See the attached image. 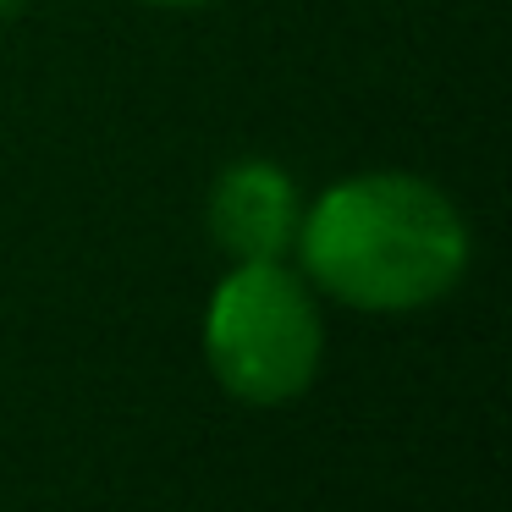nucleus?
<instances>
[{
  "instance_id": "39448f33",
  "label": "nucleus",
  "mask_w": 512,
  "mask_h": 512,
  "mask_svg": "<svg viewBox=\"0 0 512 512\" xmlns=\"http://www.w3.org/2000/svg\"><path fill=\"white\" fill-rule=\"evenodd\" d=\"M23 6H28V0H0V23H12V17L23 12Z\"/></svg>"
},
{
  "instance_id": "f257e3e1",
  "label": "nucleus",
  "mask_w": 512,
  "mask_h": 512,
  "mask_svg": "<svg viewBox=\"0 0 512 512\" xmlns=\"http://www.w3.org/2000/svg\"><path fill=\"white\" fill-rule=\"evenodd\" d=\"M298 270L314 292L364 314H408L441 303L474 259L463 210L413 171H358L303 210Z\"/></svg>"
},
{
  "instance_id": "7ed1b4c3",
  "label": "nucleus",
  "mask_w": 512,
  "mask_h": 512,
  "mask_svg": "<svg viewBox=\"0 0 512 512\" xmlns=\"http://www.w3.org/2000/svg\"><path fill=\"white\" fill-rule=\"evenodd\" d=\"M303 199L276 160H232L210 188V232L232 265L287 259L298 243Z\"/></svg>"
},
{
  "instance_id": "f03ea898",
  "label": "nucleus",
  "mask_w": 512,
  "mask_h": 512,
  "mask_svg": "<svg viewBox=\"0 0 512 512\" xmlns=\"http://www.w3.org/2000/svg\"><path fill=\"white\" fill-rule=\"evenodd\" d=\"M325 358V320L314 287L287 259L232 265L204 309V364L226 397L281 408L303 397Z\"/></svg>"
},
{
  "instance_id": "20e7f679",
  "label": "nucleus",
  "mask_w": 512,
  "mask_h": 512,
  "mask_svg": "<svg viewBox=\"0 0 512 512\" xmlns=\"http://www.w3.org/2000/svg\"><path fill=\"white\" fill-rule=\"evenodd\" d=\"M144 6H160V12H193V6H210V0H144Z\"/></svg>"
}]
</instances>
